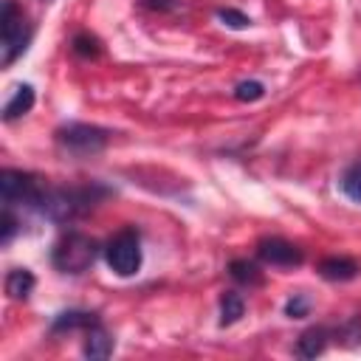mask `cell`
Segmentation results:
<instances>
[{
  "instance_id": "10",
  "label": "cell",
  "mask_w": 361,
  "mask_h": 361,
  "mask_svg": "<svg viewBox=\"0 0 361 361\" xmlns=\"http://www.w3.org/2000/svg\"><path fill=\"white\" fill-rule=\"evenodd\" d=\"M330 338H333V336H330V330H327L324 324H313V327H307V330L299 336V341H296V355H299V358H316V355L324 353V347H327Z\"/></svg>"
},
{
  "instance_id": "14",
  "label": "cell",
  "mask_w": 361,
  "mask_h": 361,
  "mask_svg": "<svg viewBox=\"0 0 361 361\" xmlns=\"http://www.w3.org/2000/svg\"><path fill=\"white\" fill-rule=\"evenodd\" d=\"M243 313H245V302H243V296L234 293V290H226V293L220 296V327H228V324L240 322Z\"/></svg>"
},
{
  "instance_id": "13",
  "label": "cell",
  "mask_w": 361,
  "mask_h": 361,
  "mask_svg": "<svg viewBox=\"0 0 361 361\" xmlns=\"http://www.w3.org/2000/svg\"><path fill=\"white\" fill-rule=\"evenodd\" d=\"M96 322H99L96 313H87V310H65V313H59L51 322V330L54 333H62V330H87Z\"/></svg>"
},
{
  "instance_id": "4",
  "label": "cell",
  "mask_w": 361,
  "mask_h": 361,
  "mask_svg": "<svg viewBox=\"0 0 361 361\" xmlns=\"http://www.w3.org/2000/svg\"><path fill=\"white\" fill-rule=\"evenodd\" d=\"M31 42V25L14 0H3L0 8V65L8 68Z\"/></svg>"
},
{
  "instance_id": "2",
  "label": "cell",
  "mask_w": 361,
  "mask_h": 361,
  "mask_svg": "<svg viewBox=\"0 0 361 361\" xmlns=\"http://www.w3.org/2000/svg\"><path fill=\"white\" fill-rule=\"evenodd\" d=\"M99 257V243L82 231H68L54 243L51 251V262L59 274H85Z\"/></svg>"
},
{
  "instance_id": "16",
  "label": "cell",
  "mask_w": 361,
  "mask_h": 361,
  "mask_svg": "<svg viewBox=\"0 0 361 361\" xmlns=\"http://www.w3.org/2000/svg\"><path fill=\"white\" fill-rule=\"evenodd\" d=\"M330 336H333L341 347H358V344H361V316L344 319L336 330H330Z\"/></svg>"
},
{
  "instance_id": "8",
  "label": "cell",
  "mask_w": 361,
  "mask_h": 361,
  "mask_svg": "<svg viewBox=\"0 0 361 361\" xmlns=\"http://www.w3.org/2000/svg\"><path fill=\"white\" fill-rule=\"evenodd\" d=\"M361 274V265L350 257H327L319 262V276L327 282H350Z\"/></svg>"
},
{
  "instance_id": "6",
  "label": "cell",
  "mask_w": 361,
  "mask_h": 361,
  "mask_svg": "<svg viewBox=\"0 0 361 361\" xmlns=\"http://www.w3.org/2000/svg\"><path fill=\"white\" fill-rule=\"evenodd\" d=\"M42 192H45V186L31 172H23V169H3L0 172L3 206H31V209H37L39 200H42Z\"/></svg>"
},
{
  "instance_id": "5",
  "label": "cell",
  "mask_w": 361,
  "mask_h": 361,
  "mask_svg": "<svg viewBox=\"0 0 361 361\" xmlns=\"http://www.w3.org/2000/svg\"><path fill=\"white\" fill-rule=\"evenodd\" d=\"M104 259L110 265V271L116 276H133L141 268V240L135 228H121L118 234H113L104 245Z\"/></svg>"
},
{
  "instance_id": "11",
  "label": "cell",
  "mask_w": 361,
  "mask_h": 361,
  "mask_svg": "<svg viewBox=\"0 0 361 361\" xmlns=\"http://www.w3.org/2000/svg\"><path fill=\"white\" fill-rule=\"evenodd\" d=\"M31 107H34V87L31 85H17L14 87V96L3 107V121H14V118L25 116Z\"/></svg>"
},
{
  "instance_id": "15",
  "label": "cell",
  "mask_w": 361,
  "mask_h": 361,
  "mask_svg": "<svg viewBox=\"0 0 361 361\" xmlns=\"http://www.w3.org/2000/svg\"><path fill=\"white\" fill-rule=\"evenodd\" d=\"M228 274H231V279L240 282V285H248V288L262 285V271H259L254 262H248V259H234V262L228 265Z\"/></svg>"
},
{
  "instance_id": "7",
  "label": "cell",
  "mask_w": 361,
  "mask_h": 361,
  "mask_svg": "<svg viewBox=\"0 0 361 361\" xmlns=\"http://www.w3.org/2000/svg\"><path fill=\"white\" fill-rule=\"evenodd\" d=\"M257 257L265 265H276V268H296L305 262V254L299 245L282 240V237H265L257 243Z\"/></svg>"
},
{
  "instance_id": "3",
  "label": "cell",
  "mask_w": 361,
  "mask_h": 361,
  "mask_svg": "<svg viewBox=\"0 0 361 361\" xmlns=\"http://www.w3.org/2000/svg\"><path fill=\"white\" fill-rule=\"evenodd\" d=\"M110 130L99 127V124H85V121H68L62 127H56L54 141L56 147L71 155V158H90L96 152H102L110 141Z\"/></svg>"
},
{
  "instance_id": "20",
  "label": "cell",
  "mask_w": 361,
  "mask_h": 361,
  "mask_svg": "<svg viewBox=\"0 0 361 361\" xmlns=\"http://www.w3.org/2000/svg\"><path fill=\"white\" fill-rule=\"evenodd\" d=\"M310 313V296L307 293H293L285 302V316L288 319H305Z\"/></svg>"
},
{
  "instance_id": "18",
  "label": "cell",
  "mask_w": 361,
  "mask_h": 361,
  "mask_svg": "<svg viewBox=\"0 0 361 361\" xmlns=\"http://www.w3.org/2000/svg\"><path fill=\"white\" fill-rule=\"evenodd\" d=\"M71 48H73V54L76 56H85V59H96L99 54H102V45H99V39L93 37V34H76L73 39H71Z\"/></svg>"
},
{
  "instance_id": "1",
  "label": "cell",
  "mask_w": 361,
  "mask_h": 361,
  "mask_svg": "<svg viewBox=\"0 0 361 361\" xmlns=\"http://www.w3.org/2000/svg\"><path fill=\"white\" fill-rule=\"evenodd\" d=\"M110 195H113V189H107L96 180L85 183V186H56V189L45 186L37 209L54 223H73V220L85 217L87 212H93Z\"/></svg>"
},
{
  "instance_id": "23",
  "label": "cell",
  "mask_w": 361,
  "mask_h": 361,
  "mask_svg": "<svg viewBox=\"0 0 361 361\" xmlns=\"http://www.w3.org/2000/svg\"><path fill=\"white\" fill-rule=\"evenodd\" d=\"M141 6L152 11H175L180 8V0H141Z\"/></svg>"
},
{
  "instance_id": "21",
  "label": "cell",
  "mask_w": 361,
  "mask_h": 361,
  "mask_svg": "<svg viewBox=\"0 0 361 361\" xmlns=\"http://www.w3.org/2000/svg\"><path fill=\"white\" fill-rule=\"evenodd\" d=\"M217 17L228 25V28H248L251 25V17L237 11V8H217Z\"/></svg>"
},
{
  "instance_id": "19",
  "label": "cell",
  "mask_w": 361,
  "mask_h": 361,
  "mask_svg": "<svg viewBox=\"0 0 361 361\" xmlns=\"http://www.w3.org/2000/svg\"><path fill=\"white\" fill-rule=\"evenodd\" d=\"M262 96H265V87H262V82H257V79L240 82V85L234 87V99H237V102H257V99H262Z\"/></svg>"
},
{
  "instance_id": "9",
  "label": "cell",
  "mask_w": 361,
  "mask_h": 361,
  "mask_svg": "<svg viewBox=\"0 0 361 361\" xmlns=\"http://www.w3.org/2000/svg\"><path fill=\"white\" fill-rule=\"evenodd\" d=\"M113 347H116V341H113V336L102 327V322H96L93 327L85 330V347H82V353H85L87 358L102 361V358H107V355L113 353Z\"/></svg>"
},
{
  "instance_id": "17",
  "label": "cell",
  "mask_w": 361,
  "mask_h": 361,
  "mask_svg": "<svg viewBox=\"0 0 361 361\" xmlns=\"http://www.w3.org/2000/svg\"><path fill=\"white\" fill-rule=\"evenodd\" d=\"M338 186H341V192H344L353 203H361V161L350 164V166L341 172Z\"/></svg>"
},
{
  "instance_id": "22",
  "label": "cell",
  "mask_w": 361,
  "mask_h": 361,
  "mask_svg": "<svg viewBox=\"0 0 361 361\" xmlns=\"http://www.w3.org/2000/svg\"><path fill=\"white\" fill-rule=\"evenodd\" d=\"M14 231H17V220L11 214V206H3V214H0V243L8 245L11 237H14Z\"/></svg>"
},
{
  "instance_id": "12",
  "label": "cell",
  "mask_w": 361,
  "mask_h": 361,
  "mask_svg": "<svg viewBox=\"0 0 361 361\" xmlns=\"http://www.w3.org/2000/svg\"><path fill=\"white\" fill-rule=\"evenodd\" d=\"M34 285H37V279H34V274L28 268H11L6 274V293H8V299H17V302L28 299Z\"/></svg>"
}]
</instances>
